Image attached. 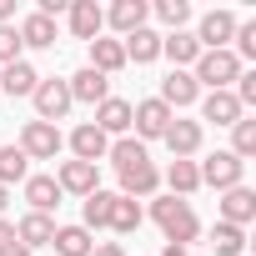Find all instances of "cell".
Masks as SVG:
<instances>
[{
  "mask_svg": "<svg viewBox=\"0 0 256 256\" xmlns=\"http://www.w3.org/2000/svg\"><path fill=\"white\" fill-rule=\"evenodd\" d=\"M151 216H156V226L166 231L171 246H186V241L201 236V221H196V211H191L181 196H156V201H151Z\"/></svg>",
  "mask_w": 256,
  "mask_h": 256,
  "instance_id": "cell-1",
  "label": "cell"
},
{
  "mask_svg": "<svg viewBox=\"0 0 256 256\" xmlns=\"http://www.w3.org/2000/svg\"><path fill=\"white\" fill-rule=\"evenodd\" d=\"M236 76H241V60L231 56V46L226 50H201L196 56V70H191V80L206 86V90H231Z\"/></svg>",
  "mask_w": 256,
  "mask_h": 256,
  "instance_id": "cell-2",
  "label": "cell"
},
{
  "mask_svg": "<svg viewBox=\"0 0 256 256\" xmlns=\"http://www.w3.org/2000/svg\"><path fill=\"white\" fill-rule=\"evenodd\" d=\"M60 146H66L60 126H50V120H26V131H20V151H26V161H56Z\"/></svg>",
  "mask_w": 256,
  "mask_h": 256,
  "instance_id": "cell-3",
  "label": "cell"
},
{
  "mask_svg": "<svg viewBox=\"0 0 256 256\" xmlns=\"http://www.w3.org/2000/svg\"><path fill=\"white\" fill-rule=\"evenodd\" d=\"M30 100H36V120H50V126L66 120V110L76 106V100H70V86L56 80V76H40V86L30 90Z\"/></svg>",
  "mask_w": 256,
  "mask_h": 256,
  "instance_id": "cell-4",
  "label": "cell"
},
{
  "mask_svg": "<svg viewBox=\"0 0 256 256\" xmlns=\"http://www.w3.org/2000/svg\"><path fill=\"white\" fill-rule=\"evenodd\" d=\"M171 106H161L156 96L151 100H141V106H131V131H136V141L146 146V141H161L166 136V126H171Z\"/></svg>",
  "mask_w": 256,
  "mask_h": 256,
  "instance_id": "cell-5",
  "label": "cell"
},
{
  "mask_svg": "<svg viewBox=\"0 0 256 256\" xmlns=\"http://www.w3.org/2000/svg\"><path fill=\"white\" fill-rule=\"evenodd\" d=\"M196 171H201V186L231 191V186H241V176H246V161H236L231 151H216V156H206Z\"/></svg>",
  "mask_w": 256,
  "mask_h": 256,
  "instance_id": "cell-6",
  "label": "cell"
},
{
  "mask_svg": "<svg viewBox=\"0 0 256 256\" xmlns=\"http://www.w3.org/2000/svg\"><path fill=\"white\" fill-rule=\"evenodd\" d=\"M236 36V16L231 10H206L196 26V46L201 50H226V40Z\"/></svg>",
  "mask_w": 256,
  "mask_h": 256,
  "instance_id": "cell-7",
  "label": "cell"
},
{
  "mask_svg": "<svg viewBox=\"0 0 256 256\" xmlns=\"http://www.w3.org/2000/svg\"><path fill=\"white\" fill-rule=\"evenodd\" d=\"M161 141L171 146V161H191V156L201 151V120H181V116H171V126H166Z\"/></svg>",
  "mask_w": 256,
  "mask_h": 256,
  "instance_id": "cell-8",
  "label": "cell"
},
{
  "mask_svg": "<svg viewBox=\"0 0 256 256\" xmlns=\"http://www.w3.org/2000/svg\"><path fill=\"white\" fill-rule=\"evenodd\" d=\"M56 186L70 191V196H90V191H100V171H96L90 161H60Z\"/></svg>",
  "mask_w": 256,
  "mask_h": 256,
  "instance_id": "cell-9",
  "label": "cell"
},
{
  "mask_svg": "<svg viewBox=\"0 0 256 256\" xmlns=\"http://www.w3.org/2000/svg\"><path fill=\"white\" fill-rule=\"evenodd\" d=\"M221 221L246 231V226L256 221V191H251V186H231V191H221Z\"/></svg>",
  "mask_w": 256,
  "mask_h": 256,
  "instance_id": "cell-10",
  "label": "cell"
},
{
  "mask_svg": "<svg viewBox=\"0 0 256 256\" xmlns=\"http://www.w3.org/2000/svg\"><path fill=\"white\" fill-rule=\"evenodd\" d=\"M96 131L100 136H126L131 131V100H120V96H106L100 106H96Z\"/></svg>",
  "mask_w": 256,
  "mask_h": 256,
  "instance_id": "cell-11",
  "label": "cell"
},
{
  "mask_svg": "<svg viewBox=\"0 0 256 256\" xmlns=\"http://www.w3.org/2000/svg\"><path fill=\"white\" fill-rule=\"evenodd\" d=\"M161 106H171V110H181V106H196L201 100V86L191 80V70H171L166 80H161V96H156Z\"/></svg>",
  "mask_w": 256,
  "mask_h": 256,
  "instance_id": "cell-12",
  "label": "cell"
},
{
  "mask_svg": "<svg viewBox=\"0 0 256 256\" xmlns=\"http://www.w3.org/2000/svg\"><path fill=\"white\" fill-rule=\"evenodd\" d=\"M70 36L76 40H96L100 36V26H106V10L96 6V0H70Z\"/></svg>",
  "mask_w": 256,
  "mask_h": 256,
  "instance_id": "cell-13",
  "label": "cell"
},
{
  "mask_svg": "<svg viewBox=\"0 0 256 256\" xmlns=\"http://www.w3.org/2000/svg\"><path fill=\"white\" fill-rule=\"evenodd\" d=\"M146 16H151L146 0H116V6L106 10V20H110V30H116L120 40L131 36V30H141V26H146Z\"/></svg>",
  "mask_w": 256,
  "mask_h": 256,
  "instance_id": "cell-14",
  "label": "cell"
},
{
  "mask_svg": "<svg viewBox=\"0 0 256 256\" xmlns=\"http://www.w3.org/2000/svg\"><path fill=\"white\" fill-rule=\"evenodd\" d=\"M156 191H161V171H156L151 161H141V166H131V171H120V196H131V201L141 196V201H146V196H156Z\"/></svg>",
  "mask_w": 256,
  "mask_h": 256,
  "instance_id": "cell-15",
  "label": "cell"
},
{
  "mask_svg": "<svg viewBox=\"0 0 256 256\" xmlns=\"http://www.w3.org/2000/svg\"><path fill=\"white\" fill-rule=\"evenodd\" d=\"M70 151H76V161H90V166H100V156L110 151V136H100L96 126L86 120V126H76V131H70Z\"/></svg>",
  "mask_w": 256,
  "mask_h": 256,
  "instance_id": "cell-16",
  "label": "cell"
},
{
  "mask_svg": "<svg viewBox=\"0 0 256 256\" xmlns=\"http://www.w3.org/2000/svg\"><path fill=\"white\" fill-rule=\"evenodd\" d=\"M66 86H70V100H86V106H100V100L110 96V80H106L100 70H90V66H86V70H76Z\"/></svg>",
  "mask_w": 256,
  "mask_h": 256,
  "instance_id": "cell-17",
  "label": "cell"
},
{
  "mask_svg": "<svg viewBox=\"0 0 256 256\" xmlns=\"http://www.w3.org/2000/svg\"><path fill=\"white\" fill-rule=\"evenodd\" d=\"M201 116L216 120V126H236L246 110H241V100H236L231 90H206V96H201Z\"/></svg>",
  "mask_w": 256,
  "mask_h": 256,
  "instance_id": "cell-18",
  "label": "cell"
},
{
  "mask_svg": "<svg viewBox=\"0 0 256 256\" xmlns=\"http://www.w3.org/2000/svg\"><path fill=\"white\" fill-rule=\"evenodd\" d=\"M16 36H20V46H30V50H50V46H56V20L40 16V10H30Z\"/></svg>",
  "mask_w": 256,
  "mask_h": 256,
  "instance_id": "cell-19",
  "label": "cell"
},
{
  "mask_svg": "<svg viewBox=\"0 0 256 256\" xmlns=\"http://www.w3.org/2000/svg\"><path fill=\"white\" fill-rule=\"evenodd\" d=\"M60 186H56V176H26V201H30V211H40V216H50L56 206H60Z\"/></svg>",
  "mask_w": 256,
  "mask_h": 256,
  "instance_id": "cell-20",
  "label": "cell"
},
{
  "mask_svg": "<svg viewBox=\"0 0 256 256\" xmlns=\"http://www.w3.org/2000/svg\"><path fill=\"white\" fill-rule=\"evenodd\" d=\"M120 50H126V60H136V66H151L156 56H161V36L151 30V26H141V30H131L120 40Z\"/></svg>",
  "mask_w": 256,
  "mask_h": 256,
  "instance_id": "cell-21",
  "label": "cell"
},
{
  "mask_svg": "<svg viewBox=\"0 0 256 256\" xmlns=\"http://www.w3.org/2000/svg\"><path fill=\"white\" fill-rule=\"evenodd\" d=\"M50 236H56V221H50V216H40V211L20 216V226H16V241H20L26 251H36V246H50Z\"/></svg>",
  "mask_w": 256,
  "mask_h": 256,
  "instance_id": "cell-22",
  "label": "cell"
},
{
  "mask_svg": "<svg viewBox=\"0 0 256 256\" xmlns=\"http://www.w3.org/2000/svg\"><path fill=\"white\" fill-rule=\"evenodd\" d=\"M36 86H40V76H36V66H30V60H16V66L0 70V90H6L10 100H16V96H30Z\"/></svg>",
  "mask_w": 256,
  "mask_h": 256,
  "instance_id": "cell-23",
  "label": "cell"
},
{
  "mask_svg": "<svg viewBox=\"0 0 256 256\" xmlns=\"http://www.w3.org/2000/svg\"><path fill=\"white\" fill-rule=\"evenodd\" d=\"M161 56H171V60H176V70H186V66H196L201 46H196V36H191V30H171V36H161Z\"/></svg>",
  "mask_w": 256,
  "mask_h": 256,
  "instance_id": "cell-24",
  "label": "cell"
},
{
  "mask_svg": "<svg viewBox=\"0 0 256 256\" xmlns=\"http://www.w3.org/2000/svg\"><path fill=\"white\" fill-rule=\"evenodd\" d=\"M120 66H126V50H120V40H106V36H96V40H90V70H100V76L110 80Z\"/></svg>",
  "mask_w": 256,
  "mask_h": 256,
  "instance_id": "cell-25",
  "label": "cell"
},
{
  "mask_svg": "<svg viewBox=\"0 0 256 256\" xmlns=\"http://www.w3.org/2000/svg\"><path fill=\"white\" fill-rule=\"evenodd\" d=\"M166 186H171V196H191V191H201V171H196V161H171L166 166V176H161Z\"/></svg>",
  "mask_w": 256,
  "mask_h": 256,
  "instance_id": "cell-26",
  "label": "cell"
},
{
  "mask_svg": "<svg viewBox=\"0 0 256 256\" xmlns=\"http://www.w3.org/2000/svg\"><path fill=\"white\" fill-rule=\"evenodd\" d=\"M110 206H116V191H90L86 206H80V226H86V231L110 226Z\"/></svg>",
  "mask_w": 256,
  "mask_h": 256,
  "instance_id": "cell-27",
  "label": "cell"
},
{
  "mask_svg": "<svg viewBox=\"0 0 256 256\" xmlns=\"http://www.w3.org/2000/svg\"><path fill=\"white\" fill-rule=\"evenodd\" d=\"M50 246H56L60 256H90V246H96V236H90L86 226H56V236H50Z\"/></svg>",
  "mask_w": 256,
  "mask_h": 256,
  "instance_id": "cell-28",
  "label": "cell"
},
{
  "mask_svg": "<svg viewBox=\"0 0 256 256\" xmlns=\"http://www.w3.org/2000/svg\"><path fill=\"white\" fill-rule=\"evenodd\" d=\"M141 221H146L141 201H131V196H116V206H110V231L131 236V231H141Z\"/></svg>",
  "mask_w": 256,
  "mask_h": 256,
  "instance_id": "cell-29",
  "label": "cell"
},
{
  "mask_svg": "<svg viewBox=\"0 0 256 256\" xmlns=\"http://www.w3.org/2000/svg\"><path fill=\"white\" fill-rule=\"evenodd\" d=\"M211 251H216V256H241V251H246V231L216 221V226H211Z\"/></svg>",
  "mask_w": 256,
  "mask_h": 256,
  "instance_id": "cell-30",
  "label": "cell"
},
{
  "mask_svg": "<svg viewBox=\"0 0 256 256\" xmlns=\"http://www.w3.org/2000/svg\"><path fill=\"white\" fill-rule=\"evenodd\" d=\"M106 156H110V166H116V171H131V166L151 161V156H146V146H141L136 136H120V141H116V146H110Z\"/></svg>",
  "mask_w": 256,
  "mask_h": 256,
  "instance_id": "cell-31",
  "label": "cell"
},
{
  "mask_svg": "<svg viewBox=\"0 0 256 256\" xmlns=\"http://www.w3.org/2000/svg\"><path fill=\"white\" fill-rule=\"evenodd\" d=\"M26 151L20 146H0V186H6L10 191V181H26Z\"/></svg>",
  "mask_w": 256,
  "mask_h": 256,
  "instance_id": "cell-32",
  "label": "cell"
},
{
  "mask_svg": "<svg viewBox=\"0 0 256 256\" xmlns=\"http://www.w3.org/2000/svg\"><path fill=\"white\" fill-rule=\"evenodd\" d=\"M231 156H236V161L256 156V120H251V116H241V120L231 126Z\"/></svg>",
  "mask_w": 256,
  "mask_h": 256,
  "instance_id": "cell-33",
  "label": "cell"
},
{
  "mask_svg": "<svg viewBox=\"0 0 256 256\" xmlns=\"http://www.w3.org/2000/svg\"><path fill=\"white\" fill-rule=\"evenodd\" d=\"M151 10H156V16H161V20H166L171 30H181V26L191 20V6H186V0H156Z\"/></svg>",
  "mask_w": 256,
  "mask_h": 256,
  "instance_id": "cell-34",
  "label": "cell"
},
{
  "mask_svg": "<svg viewBox=\"0 0 256 256\" xmlns=\"http://www.w3.org/2000/svg\"><path fill=\"white\" fill-rule=\"evenodd\" d=\"M20 36H16V26H0V66H16L20 60Z\"/></svg>",
  "mask_w": 256,
  "mask_h": 256,
  "instance_id": "cell-35",
  "label": "cell"
},
{
  "mask_svg": "<svg viewBox=\"0 0 256 256\" xmlns=\"http://www.w3.org/2000/svg\"><path fill=\"white\" fill-rule=\"evenodd\" d=\"M90 256H126V251H120V241H100V246H90Z\"/></svg>",
  "mask_w": 256,
  "mask_h": 256,
  "instance_id": "cell-36",
  "label": "cell"
},
{
  "mask_svg": "<svg viewBox=\"0 0 256 256\" xmlns=\"http://www.w3.org/2000/svg\"><path fill=\"white\" fill-rule=\"evenodd\" d=\"M16 20V0H0V26H10Z\"/></svg>",
  "mask_w": 256,
  "mask_h": 256,
  "instance_id": "cell-37",
  "label": "cell"
},
{
  "mask_svg": "<svg viewBox=\"0 0 256 256\" xmlns=\"http://www.w3.org/2000/svg\"><path fill=\"white\" fill-rule=\"evenodd\" d=\"M10 241H16V226H10L6 216H0V246H10Z\"/></svg>",
  "mask_w": 256,
  "mask_h": 256,
  "instance_id": "cell-38",
  "label": "cell"
},
{
  "mask_svg": "<svg viewBox=\"0 0 256 256\" xmlns=\"http://www.w3.org/2000/svg\"><path fill=\"white\" fill-rule=\"evenodd\" d=\"M0 256H30V251H26L20 241H10V246H0Z\"/></svg>",
  "mask_w": 256,
  "mask_h": 256,
  "instance_id": "cell-39",
  "label": "cell"
},
{
  "mask_svg": "<svg viewBox=\"0 0 256 256\" xmlns=\"http://www.w3.org/2000/svg\"><path fill=\"white\" fill-rule=\"evenodd\" d=\"M161 256H191V251H186V246H171V241H166V251H161Z\"/></svg>",
  "mask_w": 256,
  "mask_h": 256,
  "instance_id": "cell-40",
  "label": "cell"
},
{
  "mask_svg": "<svg viewBox=\"0 0 256 256\" xmlns=\"http://www.w3.org/2000/svg\"><path fill=\"white\" fill-rule=\"evenodd\" d=\"M6 201H10V191H6V186H0V211H6Z\"/></svg>",
  "mask_w": 256,
  "mask_h": 256,
  "instance_id": "cell-41",
  "label": "cell"
}]
</instances>
